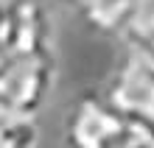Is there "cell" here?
Wrapping results in <instances>:
<instances>
[{"label": "cell", "mask_w": 154, "mask_h": 148, "mask_svg": "<svg viewBox=\"0 0 154 148\" xmlns=\"http://www.w3.org/2000/svg\"><path fill=\"white\" fill-rule=\"evenodd\" d=\"M56 81L53 23L42 0H14L0 17V115L34 117Z\"/></svg>", "instance_id": "1"}, {"label": "cell", "mask_w": 154, "mask_h": 148, "mask_svg": "<svg viewBox=\"0 0 154 148\" xmlns=\"http://www.w3.org/2000/svg\"><path fill=\"white\" fill-rule=\"evenodd\" d=\"M134 134L154 140V62L129 50L98 92Z\"/></svg>", "instance_id": "2"}, {"label": "cell", "mask_w": 154, "mask_h": 148, "mask_svg": "<svg viewBox=\"0 0 154 148\" xmlns=\"http://www.w3.org/2000/svg\"><path fill=\"white\" fill-rule=\"evenodd\" d=\"M62 137L65 148H123L134 131L101 95L87 92L70 104Z\"/></svg>", "instance_id": "3"}, {"label": "cell", "mask_w": 154, "mask_h": 148, "mask_svg": "<svg viewBox=\"0 0 154 148\" xmlns=\"http://www.w3.org/2000/svg\"><path fill=\"white\" fill-rule=\"evenodd\" d=\"M121 36L129 42V50L143 53L154 62V0H137L123 23Z\"/></svg>", "instance_id": "4"}, {"label": "cell", "mask_w": 154, "mask_h": 148, "mask_svg": "<svg viewBox=\"0 0 154 148\" xmlns=\"http://www.w3.org/2000/svg\"><path fill=\"white\" fill-rule=\"evenodd\" d=\"M134 3L137 0H81V8H84V14L90 17L93 25L121 34V28L129 20Z\"/></svg>", "instance_id": "5"}, {"label": "cell", "mask_w": 154, "mask_h": 148, "mask_svg": "<svg viewBox=\"0 0 154 148\" xmlns=\"http://www.w3.org/2000/svg\"><path fill=\"white\" fill-rule=\"evenodd\" d=\"M0 148H39V128L31 117L0 115Z\"/></svg>", "instance_id": "6"}, {"label": "cell", "mask_w": 154, "mask_h": 148, "mask_svg": "<svg viewBox=\"0 0 154 148\" xmlns=\"http://www.w3.org/2000/svg\"><path fill=\"white\" fill-rule=\"evenodd\" d=\"M123 148H154V140H149V137H143V134H134Z\"/></svg>", "instance_id": "7"}, {"label": "cell", "mask_w": 154, "mask_h": 148, "mask_svg": "<svg viewBox=\"0 0 154 148\" xmlns=\"http://www.w3.org/2000/svg\"><path fill=\"white\" fill-rule=\"evenodd\" d=\"M0 17H3V8H0Z\"/></svg>", "instance_id": "8"}, {"label": "cell", "mask_w": 154, "mask_h": 148, "mask_svg": "<svg viewBox=\"0 0 154 148\" xmlns=\"http://www.w3.org/2000/svg\"><path fill=\"white\" fill-rule=\"evenodd\" d=\"M79 3H81V0H79Z\"/></svg>", "instance_id": "9"}]
</instances>
